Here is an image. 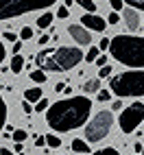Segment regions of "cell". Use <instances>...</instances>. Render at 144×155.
I'll return each instance as SVG.
<instances>
[{
    "mask_svg": "<svg viewBox=\"0 0 144 155\" xmlns=\"http://www.w3.org/2000/svg\"><path fill=\"white\" fill-rule=\"evenodd\" d=\"M92 111V101L87 96H72V98H61L55 105L46 109V125L53 131H72L83 127Z\"/></svg>",
    "mask_w": 144,
    "mask_h": 155,
    "instance_id": "6da1fadb",
    "label": "cell"
},
{
    "mask_svg": "<svg viewBox=\"0 0 144 155\" xmlns=\"http://www.w3.org/2000/svg\"><path fill=\"white\" fill-rule=\"evenodd\" d=\"M83 53L79 46H59V48H46L35 55V64L44 72H68L77 64L83 61Z\"/></svg>",
    "mask_w": 144,
    "mask_h": 155,
    "instance_id": "7a4b0ae2",
    "label": "cell"
},
{
    "mask_svg": "<svg viewBox=\"0 0 144 155\" xmlns=\"http://www.w3.org/2000/svg\"><path fill=\"white\" fill-rule=\"evenodd\" d=\"M109 53L116 61L131 68H144V37L116 35L109 42Z\"/></svg>",
    "mask_w": 144,
    "mask_h": 155,
    "instance_id": "3957f363",
    "label": "cell"
},
{
    "mask_svg": "<svg viewBox=\"0 0 144 155\" xmlns=\"http://www.w3.org/2000/svg\"><path fill=\"white\" fill-rule=\"evenodd\" d=\"M109 87L116 96H144V70H129L111 77Z\"/></svg>",
    "mask_w": 144,
    "mask_h": 155,
    "instance_id": "277c9868",
    "label": "cell"
},
{
    "mask_svg": "<svg viewBox=\"0 0 144 155\" xmlns=\"http://www.w3.org/2000/svg\"><path fill=\"white\" fill-rule=\"evenodd\" d=\"M57 0H0V20H11L26 15L31 11L53 7Z\"/></svg>",
    "mask_w": 144,
    "mask_h": 155,
    "instance_id": "5b68a950",
    "label": "cell"
},
{
    "mask_svg": "<svg viewBox=\"0 0 144 155\" xmlns=\"http://www.w3.org/2000/svg\"><path fill=\"white\" fill-rule=\"evenodd\" d=\"M111 127H114V116H111V111L107 109H100L94 118L87 122L85 127V142H100L109 136Z\"/></svg>",
    "mask_w": 144,
    "mask_h": 155,
    "instance_id": "8992f818",
    "label": "cell"
},
{
    "mask_svg": "<svg viewBox=\"0 0 144 155\" xmlns=\"http://www.w3.org/2000/svg\"><path fill=\"white\" fill-rule=\"evenodd\" d=\"M142 120H144V103H133L118 116V125L122 133H133Z\"/></svg>",
    "mask_w": 144,
    "mask_h": 155,
    "instance_id": "52a82bcc",
    "label": "cell"
},
{
    "mask_svg": "<svg viewBox=\"0 0 144 155\" xmlns=\"http://www.w3.org/2000/svg\"><path fill=\"white\" fill-rule=\"evenodd\" d=\"M68 35L74 39L79 46H87V44L92 42V33H90L87 28H83L81 24H70V26H68Z\"/></svg>",
    "mask_w": 144,
    "mask_h": 155,
    "instance_id": "ba28073f",
    "label": "cell"
},
{
    "mask_svg": "<svg viewBox=\"0 0 144 155\" xmlns=\"http://www.w3.org/2000/svg\"><path fill=\"white\" fill-rule=\"evenodd\" d=\"M81 26L87 28V31H96V33H103V31H105V26H107V22H105V20H103L100 15H96V13H85L83 18H81Z\"/></svg>",
    "mask_w": 144,
    "mask_h": 155,
    "instance_id": "9c48e42d",
    "label": "cell"
},
{
    "mask_svg": "<svg viewBox=\"0 0 144 155\" xmlns=\"http://www.w3.org/2000/svg\"><path fill=\"white\" fill-rule=\"evenodd\" d=\"M125 24L129 31H138L140 28V15L136 9H125Z\"/></svg>",
    "mask_w": 144,
    "mask_h": 155,
    "instance_id": "30bf717a",
    "label": "cell"
},
{
    "mask_svg": "<svg viewBox=\"0 0 144 155\" xmlns=\"http://www.w3.org/2000/svg\"><path fill=\"white\" fill-rule=\"evenodd\" d=\"M39 98H44V94H42V90H39V85H37V87H31V90L24 92V101H26V103H37Z\"/></svg>",
    "mask_w": 144,
    "mask_h": 155,
    "instance_id": "8fae6325",
    "label": "cell"
},
{
    "mask_svg": "<svg viewBox=\"0 0 144 155\" xmlns=\"http://www.w3.org/2000/svg\"><path fill=\"white\" fill-rule=\"evenodd\" d=\"M9 70H11L13 74H20V72L24 70V57H22V55H13V59H11V66H9Z\"/></svg>",
    "mask_w": 144,
    "mask_h": 155,
    "instance_id": "7c38bea8",
    "label": "cell"
},
{
    "mask_svg": "<svg viewBox=\"0 0 144 155\" xmlns=\"http://www.w3.org/2000/svg\"><path fill=\"white\" fill-rule=\"evenodd\" d=\"M98 90H100V81L98 79H90V81L83 83V92H85V94H94V92L98 94Z\"/></svg>",
    "mask_w": 144,
    "mask_h": 155,
    "instance_id": "4fadbf2b",
    "label": "cell"
},
{
    "mask_svg": "<svg viewBox=\"0 0 144 155\" xmlns=\"http://www.w3.org/2000/svg\"><path fill=\"white\" fill-rule=\"evenodd\" d=\"M50 22H53V13L46 11V13H42V15L37 18V28H48Z\"/></svg>",
    "mask_w": 144,
    "mask_h": 155,
    "instance_id": "5bb4252c",
    "label": "cell"
},
{
    "mask_svg": "<svg viewBox=\"0 0 144 155\" xmlns=\"http://www.w3.org/2000/svg\"><path fill=\"white\" fill-rule=\"evenodd\" d=\"M5 127H7V103H5L2 94H0V131Z\"/></svg>",
    "mask_w": 144,
    "mask_h": 155,
    "instance_id": "9a60e30c",
    "label": "cell"
},
{
    "mask_svg": "<svg viewBox=\"0 0 144 155\" xmlns=\"http://www.w3.org/2000/svg\"><path fill=\"white\" fill-rule=\"evenodd\" d=\"M72 151H77V153H90V144L85 140H72Z\"/></svg>",
    "mask_w": 144,
    "mask_h": 155,
    "instance_id": "2e32d148",
    "label": "cell"
},
{
    "mask_svg": "<svg viewBox=\"0 0 144 155\" xmlns=\"http://www.w3.org/2000/svg\"><path fill=\"white\" fill-rule=\"evenodd\" d=\"M31 81H35L37 85H42L44 81H46V72L39 70V68H37V70H31Z\"/></svg>",
    "mask_w": 144,
    "mask_h": 155,
    "instance_id": "e0dca14e",
    "label": "cell"
},
{
    "mask_svg": "<svg viewBox=\"0 0 144 155\" xmlns=\"http://www.w3.org/2000/svg\"><path fill=\"white\" fill-rule=\"evenodd\" d=\"M44 138H46V147H50V149H59L61 147V140H59V136H55V133H48Z\"/></svg>",
    "mask_w": 144,
    "mask_h": 155,
    "instance_id": "ac0fdd59",
    "label": "cell"
},
{
    "mask_svg": "<svg viewBox=\"0 0 144 155\" xmlns=\"http://www.w3.org/2000/svg\"><path fill=\"white\" fill-rule=\"evenodd\" d=\"M74 2H77V5H81V7H83L85 11H90V13H94L96 9H98L94 0H74Z\"/></svg>",
    "mask_w": 144,
    "mask_h": 155,
    "instance_id": "d6986e66",
    "label": "cell"
},
{
    "mask_svg": "<svg viewBox=\"0 0 144 155\" xmlns=\"http://www.w3.org/2000/svg\"><path fill=\"white\" fill-rule=\"evenodd\" d=\"M11 136H13V140H15L18 144H22V142H24V140L28 138V133H26L24 129H15V131L11 133Z\"/></svg>",
    "mask_w": 144,
    "mask_h": 155,
    "instance_id": "ffe728a7",
    "label": "cell"
},
{
    "mask_svg": "<svg viewBox=\"0 0 144 155\" xmlns=\"http://www.w3.org/2000/svg\"><path fill=\"white\" fill-rule=\"evenodd\" d=\"M92 155H120V153H118V149H114V147H107V149H100V151H94Z\"/></svg>",
    "mask_w": 144,
    "mask_h": 155,
    "instance_id": "44dd1931",
    "label": "cell"
},
{
    "mask_svg": "<svg viewBox=\"0 0 144 155\" xmlns=\"http://www.w3.org/2000/svg\"><path fill=\"white\" fill-rule=\"evenodd\" d=\"M50 107V103H48V98H39L37 103H35V111H46Z\"/></svg>",
    "mask_w": 144,
    "mask_h": 155,
    "instance_id": "7402d4cb",
    "label": "cell"
},
{
    "mask_svg": "<svg viewBox=\"0 0 144 155\" xmlns=\"http://www.w3.org/2000/svg\"><path fill=\"white\" fill-rule=\"evenodd\" d=\"M20 39H33V28L31 26H24L20 31Z\"/></svg>",
    "mask_w": 144,
    "mask_h": 155,
    "instance_id": "603a6c76",
    "label": "cell"
},
{
    "mask_svg": "<svg viewBox=\"0 0 144 155\" xmlns=\"http://www.w3.org/2000/svg\"><path fill=\"white\" fill-rule=\"evenodd\" d=\"M83 59H85V61H96V59H98V48H90L87 55H85Z\"/></svg>",
    "mask_w": 144,
    "mask_h": 155,
    "instance_id": "cb8c5ba5",
    "label": "cell"
},
{
    "mask_svg": "<svg viewBox=\"0 0 144 155\" xmlns=\"http://www.w3.org/2000/svg\"><path fill=\"white\" fill-rule=\"evenodd\" d=\"M125 2L133 9H140V11H144V0H125Z\"/></svg>",
    "mask_w": 144,
    "mask_h": 155,
    "instance_id": "d4e9b609",
    "label": "cell"
},
{
    "mask_svg": "<svg viewBox=\"0 0 144 155\" xmlns=\"http://www.w3.org/2000/svg\"><path fill=\"white\" fill-rule=\"evenodd\" d=\"M109 98H111V94H109L107 90H98V101H100V103H107Z\"/></svg>",
    "mask_w": 144,
    "mask_h": 155,
    "instance_id": "484cf974",
    "label": "cell"
},
{
    "mask_svg": "<svg viewBox=\"0 0 144 155\" xmlns=\"http://www.w3.org/2000/svg\"><path fill=\"white\" fill-rule=\"evenodd\" d=\"M109 74H111V68H109V66H103L100 72H98V79H107Z\"/></svg>",
    "mask_w": 144,
    "mask_h": 155,
    "instance_id": "4316f807",
    "label": "cell"
},
{
    "mask_svg": "<svg viewBox=\"0 0 144 155\" xmlns=\"http://www.w3.org/2000/svg\"><path fill=\"white\" fill-rule=\"evenodd\" d=\"M70 15V11H68V7H59L57 9V18H61V20H66Z\"/></svg>",
    "mask_w": 144,
    "mask_h": 155,
    "instance_id": "83f0119b",
    "label": "cell"
},
{
    "mask_svg": "<svg viewBox=\"0 0 144 155\" xmlns=\"http://www.w3.org/2000/svg\"><path fill=\"white\" fill-rule=\"evenodd\" d=\"M109 5L114 7L116 11H120V9H122V5H125V0H109Z\"/></svg>",
    "mask_w": 144,
    "mask_h": 155,
    "instance_id": "f1b7e54d",
    "label": "cell"
},
{
    "mask_svg": "<svg viewBox=\"0 0 144 155\" xmlns=\"http://www.w3.org/2000/svg\"><path fill=\"white\" fill-rule=\"evenodd\" d=\"M5 39H7V42H13V44H15V42H18V35L11 33V31H7V33H5Z\"/></svg>",
    "mask_w": 144,
    "mask_h": 155,
    "instance_id": "f546056e",
    "label": "cell"
},
{
    "mask_svg": "<svg viewBox=\"0 0 144 155\" xmlns=\"http://www.w3.org/2000/svg\"><path fill=\"white\" fill-rule=\"evenodd\" d=\"M107 22H109V24H118V22H120V15H118V13H109Z\"/></svg>",
    "mask_w": 144,
    "mask_h": 155,
    "instance_id": "4dcf8cb0",
    "label": "cell"
},
{
    "mask_svg": "<svg viewBox=\"0 0 144 155\" xmlns=\"http://www.w3.org/2000/svg\"><path fill=\"white\" fill-rule=\"evenodd\" d=\"M20 107H22V111H24V114H31V111H33L31 103H26V101H22V105H20Z\"/></svg>",
    "mask_w": 144,
    "mask_h": 155,
    "instance_id": "1f68e13d",
    "label": "cell"
},
{
    "mask_svg": "<svg viewBox=\"0 0 144 155\" xmlns=\"http://www.w3.org/2000/svg\"><path fill=\"white\" fill-rule=\"evenodd\" d=\"M109 42H111V39L103 37V39H100V46H98V48H100V50H107V48H109Z\"/></svg>",
    "mask_w": 144,
    "mask_h": 155,
    "instance_id": "d6a6232c",
    "label": "cell"
},
{
    "mask_svg": "<svg viewBox=\"0 0 144 155\" xmlns=\"http://www.w3.org/2000/svg\"><path fill=\"white\" fill-rule=\"evenodd\" d=\"M44 144H46V138L44 136H37L35 138V147H44Z\"/></svg>",
    "mask_w": 144,
    "mask_h": 155,
    "instance_id": "836d02e7",
    "label": "cell"
},
{
    "mask_svg": "<svg viewBox=\"0 0 144 155\" xmlns=\"http://www.w3.org/2000/svg\"><path fill=\"white\" fill-rule=\"evenodd\" d=\"M5 57H7V48L2 46V42H0V64L5 61Z\"/></svg>",
    "mask_w": 144,
    "mask_h": 155,
    "instance_id": "e575fe53",
    "label": "cell"
},
{
    "mask_svg": "<svg viewBox=\"0 0 144 155\" xmlns=\"http://www.w3.org/2000/svg\"><path fill=\"white\" fill-rule=\"evenodd\" d=\"M48 42H50V37H48V35H42V37H39V46H46Z\"/></svg>",
    "mask_w": 144,
    "mask_h": 155,
    "instance_id": "d590c367",
    "label": "cell"
},
{
    "mask_svg": "<svg viewBox=\"0 0 144 155\" xmlns=\"http://www.w3.org/2000/svg\"><path fill=\"white\" fill-rule=\"evenodd\" d=\"M96 66H100V68L107 66V57H98V59H96Z\"/></svg>",
    "mask_w": 144,
    "mask_h": 155,
    "instance_id": "8d00e7d4",
    "label": "cell"
},
{
    "mask_svg": "<svg viewBox=\"0 0 144 155\" xmlns=\"http://www.w3.org/2000/svg\"><path fill=\"white\" fill-rule=\"evenodd\" d=\"M20 48H22V42H15L13 44V55H20Z\"/></svg>",
    "mask_w": 144,
    "mask_h": 155,
    "instance_id": "74e56055",
    "label": "cell"
},
{
    "mask_svg": "<svg viewBox=\"0 0 144 155\" xmlns=\"http://www.w3.org/2000/svg\"><path fill=\"white\" fill-rule=\"evenodd\" d=\"M0 155H13V153H11V149H5L2 147V149H0Z\"/></svg>",
    "mask_w": 144,
    "mask_h": 155,
    "instance_id": "f35d334b",
    "label": "cell"
},
{
    "mask_svg": "<svg viewBox=\"0 0 144 155\" xmlns=\"http://www.w3.org/2000/svg\"><path fill=\"white\" fill-rule=\"evenodd\" d=\"M64 90H66L64 83H57V85H55V92H64Z\"/></svg>",
    "mask_w": 144,
    "mask_h": 155,
    "instance_id": "ab89813d",
    "label": "cell"
},
{
    "mask_svg": "<svg viewBox=\"0 0 144 155\" xmlns=\"http://www.w3.org/2000/svg\"><path fill=\"white\" fill-rule=\"evenodd\" d=\"M15 151H18L20 155H24V147H22V144H15Z\"/></svg>",
    "mask_w": 144,
    "mask_h": 155,
    "instance_id": "60d3db41",
    "label": "cell"
},
{
    "mask_svg": "<svg viewBox=\"0 0 144 155\" xmlns=\"http://www.w3.org/2000/svg\"><path fill=\"white\" fill-rule=\"evenodd\" d=\"M111 107H114V109H116V111H118V109H120V107H122V103H120V101H114V105H111Z\"/></svg>",
    "mask_w": 144,
    "mask_h": 155,
    "instance_id": "b9f144b4",
    "label": "cell"
},
{
    "mask_svg": "<svg viewBox=\"0 0 144 155\" xmlns=\"http://www.w3.org/2000/svg\"><path fill=\"white\" fill-rule=\"evenodd\" d=\"M142 155H144V147H142Z\"/></svg>",
    "mask_w": 144,
    "mask_h": 155,
    "instance_id": "7bdbcfd3",
    "label": "cell"
},
{
    "mask_svg": "<svg viewBox=\"0 0 144 155\" xmlns=\"http://www.w3.org/2000/svg\"><path fill=\"white\" fill-rule=\"evenodd\" d=\"M142 24H144V20H142Z\"/></svg>",
    "mask_w": 144,
    "mask_h": 155,
    "instance_id": "ee69618b",
    "label": "cell"
}]
</instances>
